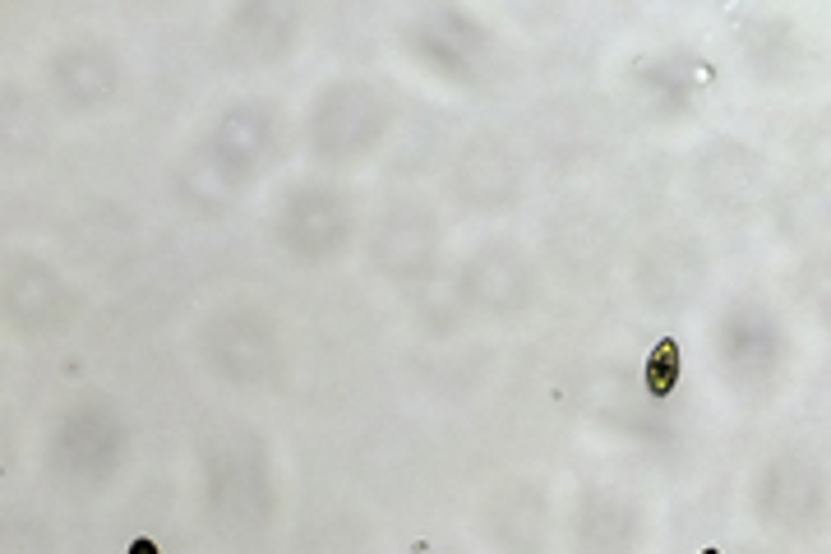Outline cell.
I'll return each mask as SVG.
<instances>
[{
  "instance_id": "1",
  "label": "cell",
  "mask_w": 831,
  "mask_h": 554,
  "mask_svg": "<svg viewBox=\"0 0 831 554\" xmlns=\"http://www.w3.org/2000/svg\"><path fill=\"white\" fill-rule=\"evenodd\" d=\"M679 384V342L675 338H661L656 351L647 361V393L651 398H670Z\"/></svg>"
},
{
  "instance_id": "2",
  "label": "cell",
  "mask_w": 831,
  "mask_h": 554,
  "mask_svg": "<svg viewBox=\"0 0 831 554\" xmlns=\"http://www.w3.org/2000/svg\"><path fill=\"white\" fill-rule=\"evenodd\" d=\"M130 554H162V550H157V541H148V536H139V541L130 545Z\"/></svg>"
},
{
  "instance_id": "3",
  "label": "cell",
  "mask_w": 831,
  "mask_h": 554,
  "mask_svg": "<svg viewBox=\"0 0 831 554\" xmlns=\"http://www.w3.org/2000/svg\"><path fill=\"white\" fill-rule=\"evenodd\" d=\"M702 554H716V550H702Z\"/></svg>"
}]
</instances>
